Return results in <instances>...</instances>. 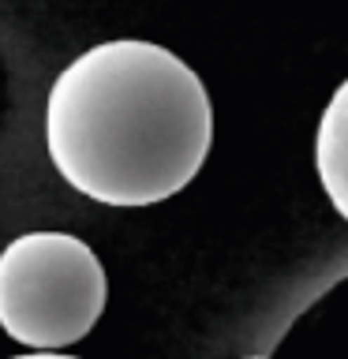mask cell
Masks as SVG:
<instances>
[{"instance_id":"obj_1","label":"cell","mask_w":348,"mask_h":359,"mask_svg":"<svg viewBox=\"0 0 348 359\" xmlns=\"http://www.w3.org/2000/svg\"><path fill=\"white\" fill-rule=\"evenodd\" d=\"M53 168L79 195L139 210L180 195L213 146L202 79L154 41H101L53 79L45 101Z\"/></svg>"},{"instance_id":"obj_2","label":"cell","mask_w":348,"mask_h":359,"mask_svg":"<svg viewBox=\"0 0 348 359\" xmlns=\"http://www.w3.org/2000/svg\"><path fill=\"white\" fill-rule=\"evenodd\" d=\"M105 299V266L72 232H27L0 251V325L34 352L83 341Z\"/></svg>"},{"instance_id":"obj_3","label":"cell","mask_w":348,"mask_h":359,"mask_svg":"<svg viewBox=\"0 0 348 359\" xmlns=\"http://www.w3.org/2000/svg\"><path fill=\"white\" fill-rule=\"evenodd\" d=\"M314 172L333 210L348 221V79L326 101L314 128Z\"/></svg>"},{"instance_id":"obj_4","label":"cell","mask_w":348,"mask_h":359,"mask_svg":"<svg viewBox=\"0 0 348 359\" xmlns=\"http://www.w3.org/2000/svg\"><path fill=\"white\" fill-rule=\"evenodd\" d=\"M11 359H79V355H64V352H27V355H11Z\"/></svg>"},{"instance_id":"obj_5","label":"cell","mask_w":348,"mask_h":359,"mask_svg":"<svg viewBox=\"0 0 348 359\" xmlns=\"http://www.w3.org/2000/svg\"><path fill=\"white\" fill-rule=\"evenodd\" d=\"M243 359H269V355H243Z\"/></svg>"}]
</instances>
